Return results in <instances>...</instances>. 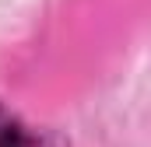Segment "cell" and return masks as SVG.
I'll use <instances>...</instances> for the list:
<instances>
[{"label": "cell", "mask_w": 151, "mask_h": 147, "mask_svg": "<svg viewBox=\"0 0 151 147\" xmlns=\"http://www.w3.org/2000/svg\"><path fill=\"white\" fill-rule=\"evenodd\" d=\"M0 147H67V144L56 133H46V130L28 126L21 116H14L0 102Z\"/></svg>", "instance_id": "obj_1"}]
</instances>
